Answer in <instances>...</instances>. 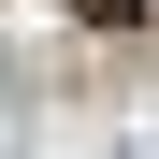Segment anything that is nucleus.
I'll return each mask as SVG.
<instances>
[{
    "label": "nucleus",
    "mask_w": 159,
    "mask_h": 159,
    "mask_svg": "<svg viewBox=\"0 0 159 159\" xmlns=\"http://www.w3.org/2000/svg\"><path fill=\"white\" fill-rule=\"evenodd\" d=\"M58 15H87V29H145V0H58Z\"/></svg>",
    "instance_id": "f257e3e1"
}]
</instances>
